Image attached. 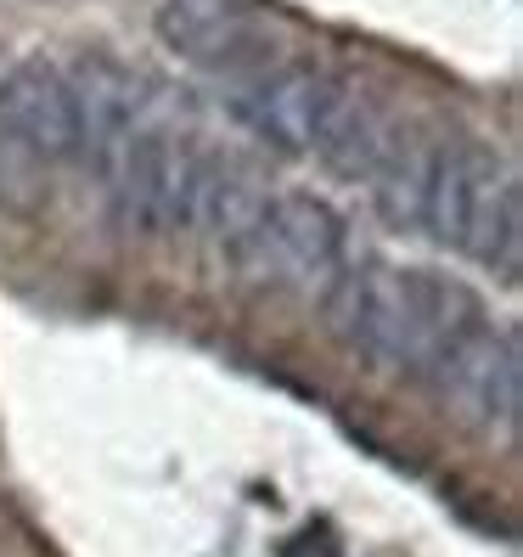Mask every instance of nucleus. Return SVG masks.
I'll use <instances>...</instances> for the list:
<instances>
[{
  "label": "nucleus",
  "instance_id": "obj_1",
  "mask_svg": "<svg viewBox=\"0 0 523 557\" xmlns=\"http://www.w3.org/2000/svg\"><path fill=\"white\" fill-rule=\"evenodd\" d=\"M321 299L338 344L366 355L383 372H416V377H428L445 344L478 315V305L456 282L388 265V259H354L333 276Z\"/></svg>",
  "mask_w": 523,
  "mask_h": 557
},
{
  "label": "nucleus",
  "instance_id": "obj_2",
  "mask_svg": "<svg viewBox=\"0 0 523 557\" xmlns=\"http://www.w3.org/2000/svg\"><path fill=\"white\" fill-rule=\"evenodd\" d=\"M422 232H434V243L468 253L484 271L512 276L518 253H523L518 181L496 158H484L473 147H439L428 209H422Z\"/></svg>",
  "mask_w": 523,
  "mask_h": 557
},
{
  "label": "nucleus",
  "instance_id": "obj_3",
  "mask_svg": "<svg viewBox=\"0 0 523 557\" xmlns=\"http://www.w3.org/2000/svg\"><path fill=\"white\" fill-rule=\"evenodd\" d=\"M232 259H237L242 282L259 293L315 299L349 265L344 220L333 214V203L310 198V191H282V198H265L253 225L232 243Z\"/></svg>",
  "mask_w": 523,
  "mask_h": 557
},
{
  "label": "nucleus",
  "instance_id": "obj_4",
  "mask_svg": "<svg viewBox=\"0 0 523 557\" xmlns=\"http://www.w3.org/2000/svg\"><path fill=\"white\" fill-rule=\"evenodd\" d=\"M102 175L113 186V209L129 232L158 237L191 225V203H198V181H203V158L186 141H175L170 129L136 124L124 136V147L102 163Z\"/></svg>",
  "mask_w": 523,
  "mask_h": 557
},
{
  "label": "nucleus",
  "instance_id": "obj_5",
  "mask_svg": "<svg viewBox=\"0 0 523 557\" xmlns=\"http://www.w3.org/2000/svg\"><path fill=\"white\" fill-rule=\"evenodd\" d=\"M439 395L484 434H518L523 417V344L512 326H489L473 315L428 367Z\"/></svg>",
  "mask_w": 523,
  "mask_h": 557
},
{
  "label": "nucleus",
  "instance_id": "obj_6",
  "mask_svg": "<svg viewBox=\"0 0 523 557\" xmlns=\"http://www.w3.org/2000/svg\"><path fill=\"white\" fill-rule=\"evenodd\" d=\"M0 129L46 163H69L85 152V119L69 69L46 57H23L0 74Z\"/></svg>",
  "mask_w": 523,
  "mask_h": 557
},
{
  "label": "nucleus",
  "instance_id": "obj_7",
  "mask_svg": "<svg viewBox=\"0 0 523 557\" xmlns=\"http://www.w3.org/2000/svg\"><path fill=\"white\" fill-rule=\"evenodd\" d=\"M344 79L310 69V62H282V69H265L253 85H242L237 96V113L253 129L259 141H271L282 152H315L321 141V124L333 113Z\"/></svg>",
  "mask_w": 523,
  "mask_h": 557
},
{
  "label": "nucleus",
  "instance_id": "obj_8",
  "mask_svg": "<svg viewBox=\"0 0 523 557\" xmlns=\"http://www.w3.org/2000/svg\"><path fill=\"white\" fill-rule=\"evenodd\" d=\"M152 28L175 57L198 69H225L265 40V7L259 0H158Z\"/></svg>",
  "mask_w": 523,
  "mask_h": 557
},
{
  "label": "nucleus",
  "instance_id": "obj_9",
  "mask_svg": "<svg viewBox=\"0 0 523 557\" xmlns=\"http://www.w3.org/2000/svg\"><path fill=\"white\" fill-rule=\"evenodd\" d=\"M395 129L400 124L388 119L377 102H366L354 85H344L333 113H326V124H321V141H315L310 158H321L326 170L344 175V181H366L377 170V158L388 152V141H395Z\"/></svg>",
  "mask_w": 523,
  "mask_h": 557
},
{
  "label": "nucleus",
  "instance_id": "obj_10",
  "mask_svg": "<svg viewBox=\"0 0 523 557\" xmlns=\"http://www.w3.org/2000/svg\"><path fill=\"white\" fill-rule=\"evenodd\" d=\"M434 163H439V147L434 141H422L416 129H395L388 152L377 158V170L366 175L372 181V198H377V214L388 225H422L428 186H434Z\"/></svg>",
  "mask_w": 523,
  "mask_h": 557
},
{
  "label": "nucleus",
  "instance_id": "obj_11",
  "mask_svg": "<svg viewBox=\"0 0 523 557\" xmlns=\"http://www.w3.org/2000/svg\"><path fill=\"white\" fill-rule=\"evenodd\" d=\"M271 191L259 186L242 163H203V181H198V203H191V225H209V232L232 248L253 214L265 209Z\"/></svg>",
  "mask_w": 523,
  "mask_h": 557
}]
</instances>
